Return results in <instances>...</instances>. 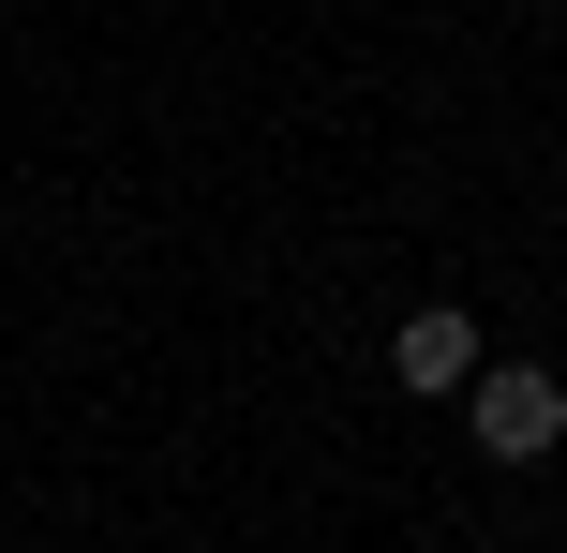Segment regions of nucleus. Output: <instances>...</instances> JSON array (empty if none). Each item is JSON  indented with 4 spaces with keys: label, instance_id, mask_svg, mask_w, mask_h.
<instances>
[{
    "label": "nucleus",
    "instance_id": "obj_2",
    "mask_svg": "<svg viewBox=\"0 0 567 553\" xmlns=\"http://www.w3.org/2000/svg\"><path fill=\"white\" fill-rule=\"evenodd\" d=\"M389 375L419 389V404H463V375H478V315H463V299H419V315L389 329Z\"/></svg>",
    "mask_w": 567,
    "mask_h": 553
},
{
    "label": "nucleus",
    "instance_id": "obj_1",
    "mask_svg": "<svg viewBox=\"0 0 567 553\" xmlns=\"http://www.w3.org/2000/svg\"><path fill=\"white\" fill-rule=\"evenodd\" d=\"M463 434H478V464H553V449H567V375L478 359V375H463Z\"/></svg>",
    "mask_w": 567,
    "mask_h": 553
}]
</instances>
